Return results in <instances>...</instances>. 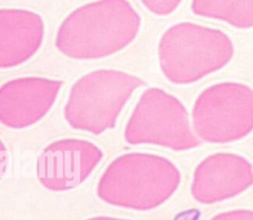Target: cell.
Here are the masks:
<instances>
[{"label": "cell", "mask_w": 253, "mask_h": 220, "mask_svg": "<svg viewBox=\"0 0 253 220\" xmlns=\"http://www.w3.org/2000/svg\"><path fill=\"white\" fill-rule=\"evenodd\" d=\"M145 82L117 69L91 71L75 81L64 107V117L74 129L101 134L114 128L125 105Z\"/></svg>", "instance_id": "277c9868"}, {"label": "cell", "mask_w": 253, "mask_h": 220, "mask_svg": "<svg viewBox=\"0 0 253 220\" xmlns=\"http://www.w3.org/2000/svg\"><path fill=\"white\" fill-rule=\"evenodd\" d=\"M125 139L132 145L154 144L176 151L201 144L192 131L184 104L157 87L141 94L126 126Z\"/></svg>", "instance_id": "5b68a950"}, {"label": "cell", "mask_w": 253, "mask_h": 220, "mask_svg": "<svg viewBox=\"0 0 253 220\" xmlns=\"http://www.w3.org/2000/svg\"><path fill=\"white\" fill-rule=\"evenodd\" d=\"M211 220H253V210L237 209L219 213Z\"/></svg>", "instance_id": "4fadbf2b"}, {"label": "cell", "mask_w": 253, "mask_h": 220, "mask_svg": "<svg viewBox=\"0 0 253 220\" xmlns=\"http://www.w3.org/2000/svg\"><path fill=\"white\" fill-rule=\"evenodd\" d=\"M191 10L195 15L237 29L253 28V0H192Z\"/></svg>", "instance_id": "8fae6325"}, {"label": "cell", "mask_w": 253, "mask_h": 220, "mask_svg": "<svg viewBox=\"0 0 253 220\" xmlns=\"http://www.w3.org/2000/svg\"><path fill=\"white\" fill-rule=\"evenodd\" d=\"M45 33L39 13L23 8L0 9V68L17 67L41 48Z\"/></svg>", "instance_id": "30bf717a"}, {"label": "cell", "mask_w": 253, "mask_h": 220, "mask_svg": "<svg viewBox=\"0 0 253 220\" xmlns=\"http://www.w3.org/2000/svg\"><path fill=\"white\" fill-rule=\"evenodd\" d=\"M140 29L141 17L128 0H94L66 15L54 45L71 59H101L128 46Z\"/></svg>", "instance_id": "6da1fadb"}, {"label": "cell", "mask_w": 253, "mask_h": 220, "mask_svg": "<svg viewBox=\"0 0 253 220\" xmlns=\"http://www.w3.org/2000/svg\"><path fill=\"white\" fill-rule=\"evenodd\" d=\"M181 174L167 158L147 153H127L105 170L97 194L105 202L135 210L155 208L178 188Z\"/></svg>", "instance_id": "7a4b0ae2"}, {"label": "cell", "mask_w": 253, "mask_h": 220, "mask_svg": "<svg viewBox=\"0 0 253 220\" xmlns=\"http://www.w3.org/2000/svg\"><path fill=\"white\" fill-rule=\"evenodd\" d=\"M157 51L165 78L176 85H188L224 67L234 47L222 31L184 21L163 32Z\"/></svg>", "instance_id": "3957f363"}, {"label": "cell", "mask_w": 253, "mask_h": 220, "mask_svg": "<svg viewBox=\"0 0 253 220\" xmlns=\"http://www.w3.org/2000/svg\"><path fill=\"white\" fill-rule=\"evenodd\" d=\"M143 7L151 14L159 17L174 13L183 0H139Z\"/></svg>", "instance_id": "7c38bea8"}, {"label": "cell", "mask_w": 253, "mask_h": 220, "mask_svg": "<svg viewBox=\"0 0 253 220\" xmlns=\"http://www.w3.org/2000/svg\"><path fill=\"white\" fill-rule=\"evenodd\" d=\"M253 184V166L233 153H215L196 168L191 186L193 197L200 203H215L245 191Z\"/></svg>", "instance_id": "9c48e42d"}, {"label": "cell", "mask_w": 253, "mask_h": 220, "mask_svg": "<svg viewBox=\"0 0 253 220\" xmlns=\"http://www.w3.org/2000/svg\"><path fill=\"white\" fill-rule=\"evenodd\" d=\"M63 81L44 77H21L0 88V121L21 129L42 119L54 105Z\"/></svg>", "instance_id": "ba28073f"}, {"label": "cell", "mask_w": 253, "mask_h": 220, "mask_svg": "<svg viewBox=\"0 0 253 220\" xmlns=\"http://www.w3.org/2000/svg\"><path fill=\"white\" fill-rule=\"evenodd\" d=\"M88 220H126V219H118V218H111V217H96Z\"/></svg>", "instance_id": "5bb4252c"}, {"label": "cell", "mask_w": 253, "mask_h": 220, "mask_svg": "<svg viewBox=\"0 0 253 220\" xmlns=\"http://www.w3.org/2000/svg\"><path fill=\"white\" fill-rule=\"evenodd\" d=\"M198 136L210 143L242 139L253 130V89L237 82H221L205 89L192 110Z\"/></svg>", "instance_id": "8992f818"}, {"label": "cell", "mask_w": 253, "mask_h": 220, "mask_svg": "<svg viewBox=\"0 0 253 220\" xmlns=\"http://www.w3.org/2000/svg\"><path fill=\"white\" fill-rule=\"evenodd\" d=\"M102 158L101 149L90 141L60 139L48 144L40 154L37 176L49 190H69L80 185Z\"/></svg>", "instance_id": "52a82bcc"}]
</instances>
